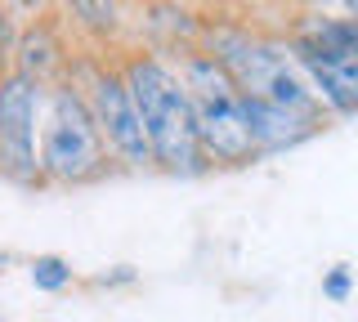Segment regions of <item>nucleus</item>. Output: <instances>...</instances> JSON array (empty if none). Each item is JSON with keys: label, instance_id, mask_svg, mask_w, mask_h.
I'll use <instances>...</instances> for the list:
<instances>
[{"label": "nucleus", "instance_id": "obj_1", "mask_svg": "<svg viewBox=\"0 0 358 322\" xmlns=\"http://www.w3.org/2000/svg\"><path fill=\"white\" fill-rule=\"evenodd\" d=\"M121 76H126L134 103H139L143 130H148V143H152V161L171 175L206 170L210 161L197 135V112H193L184 76L157 54H130L121 63Z\"/></svg>", "mask_w": 358, "mask_h": 322}, {"label": "nucleus", "instance_id": "obj_2", "mask_svg": "<svg viewBox=\"0 0 358 322\" xmlns=\"http://www.w3.org/2000/svg\"><path fill=\"white\" fill-rule=\"evenodd\" d=\"M179 76H184L188 98H193L206 161L210 166H251L260 157L255 135H251V108H246V94L229 76V68L215 54H188L179 63Z\"/></svg>", "mask_w": 358, "mask_h": 322}, {"label": "nucleus", "instance_id": "obj_3", "mask_svg": "<svg viewBox=\"0 0 358 322\" xmlns=\"http://www.w3.org/2000/svg\"><path fill=\"white\" fill-rule=\"evenodd\" d=\"M41 175H45V184H63V188L94 184L108 175V139L76 81H59L45 90Z\"/></svg>", "mask_w": 358, "mask_h": 322}, {"label": "nucleus", "instance_id": "obj_4", "mask_svg": "<svg viewBox=\"0 0 358 322\" xmlns=\"http://www.w3.org/2000/svg\"><path fill=\"white\" fill-rule=\"evenodd\" d=\"M210 54L229 68V76L242 85L246 98H264V103H282V108H296V112L327 117L313 81L296 59V45L260 41V36H246V31H215L210 36Z\"/></svg>", "mask_w": 358, "mask_h": 322}, {"label": "nucleus", "instance_id": "obj_5", "mask_svg": "<svg viewBox=\"0 0 358 322\" xmlns=\"http://www.w3.org/2000/svg\"><path fill=\"white\" fill-rule=\"evenodd\" d=\"M296 59L331 117L358 112V18H318L300 31Z\"/></svg>", "mask_w": 358, "mask_h": 322}, {"label": "nucleus", "instance_id": "obj_6", "mask_svg": "<svg viewBox=\"0 0 358 322\" xmlns=\"http://www.w3.org/2000/svg\"><path fill=\"white\" fill-rule=\"evenodd\" d=\"M45 90L22 72L0 76V180L18 188H41V117Z\"/></svg>", "mask_w": 358, "mask_h": 322}, {"label": "nucleus", "instance_id": "obj_7", "mask_svg": "<svg viewBox=\"0 0 358 322\" xmlns=\"http://www.w3.org/2000/svg\"><path fill=\"white\" fill-rule=\"evenodd\" d=\"M81 90H85V103H90V112H94L99 130H103L112 157L121 166H130V170L157 166L148 130H143V117H139V103H134L121 68H90Z\"/></svg>", "mask_w": 358, "mask_h": 322}, {"label": "nucleus", "instance_id": "obj_8", "mask_svg": "<svg viewBox=\"0 0 358 322\" xmlns=\"http://www.w3.org/2000/svg\"><path fill=\"white\" fill-rule=\"evenodd\" d=\"M246 108H251V135H255V148H260V157H273V152L300 148L305 139H313V135L322 130V117L296 112V108H282V103L246 98Z\"/></svg>", "mask_w": 358, "mask_h": 322}, {"label": "nucleus", "instance_id": "obj_9", "mask_svg": "<svg viewBox=\"0 0 358 322\" xmlns=\"http://www.w3.org/2000/svg\"><path fill=\"white\" fill-rule=\"evenodd\" d=\"M14 59H18L14 72L31 76V81H41V85H59L54 76L63 68V50H59V36H54L50 23H36V27L22 31L18 45H14Z\"/></svg>", "mask_w": 358, "mask_h": 322}, {"label": "nucleus", "instance_id": "obj_10", "mask_svg": "<svg viewBox=\"0 0 358 322\" xmlns=\"http://www.w3.org/2000/svg\"><path fill=\"white\" fill-rule=\"evenodd\" d=\"M67 9L76 14V23L90 27L94 36H112L121 27V5L117 0H67Z\"/></svg>", "mask_w": 358, "mask_h": 322}, {"label": "nucleus", "instance_id": "obj_11", "mask_svg": "<svg viewBox=\"0 0 358 322\" xmlns=\"http://www.w3.org/2000/svg\"><path fill=\"white\" fill-rule=\"evenodd\" d=\"M72 264L63 260V255H36L31 260V286L36 291H63V286H72Z\"/></svg>", "mask_w": 358, "mask_h": 322}, {"label": "nucleus", "instance_id": "obj_12", "mask_svg": "<svg viewBox=\"0 0 358 322\" xmlns=\"http://www.w3.org/2000/svg\"><path fill=\"white\" fill-rule=\"evenodd\" d=\"M350 286H354L350 264H336V269H327V277H322V295H327L331 305H345V300H350Z\"/></svg>", "mask_w": 358, "mask_h": 322}, {"label": "nucleus", "instance_id": "obj_13", "mask_svg": "<svg viewBox=\"0 0 358 322\" xmlns=\"http://www.w3.org/2000/svg\"><path fill=\"white\" fill-rule=\"evenodd\" d=\"M9 50H14V27H9V14L0 9V76H9V72H5V59H9Z\"/></svg>", "mask_w": 358, "mask_h": 322}, {"label": "nucleus", "instance_id": "obj_14", "mask_svg": "<svg viewBox=\"0 0 358 322\" xmlns=\"http://www.w3.org/2000/svg\"><path fill=\"white\" fill-rule=\"evenodd\" d=\"M117 282H134V269H126V264H121L117 273H103V277H94V286H117Z\"/></svg>", "mask_w": 358, "mask_h": 322}, {"label": "nucleus", "instance_id": "obj_15", "mask_svg": "<svg viewBox=\"0 0 358 322\" xmlns=\"http://www.w3.org/2000/svg\"><path fill=\"white\" fill-rule=\"evenodd\" d=\"M9 9H22V14H36V9H45L50 0H5Z\"/></svg>", "mask_w": 358, "mask_h": 322}, {"label": "nucleus", "instance_id": "obj_16", "mask_svg": "<svg viewBox=\"0 0 358 322\" xmlns=\"http://www.w3.org/2000/svg\"><path fill=\"white\" fill-rule=\"evenodd\" d=\"M345 9H350V18H358V0H345Z\"/></svg>", "mask_w": 358, "mask_h": 322}, {"label": "nucleus", "instance_id": "obj_17", "mask_svg": "<svg viewBox=\"0 0 358 322\" xmlns=\"http://www.w3.org/2000/svg\"><path fill=\"white\" fill-rule=\"evenodd\" d=\"M0 264H5V255H0Z\"/></svg>", "mask_w": 358, "mask_h": 322}]
</instances>
